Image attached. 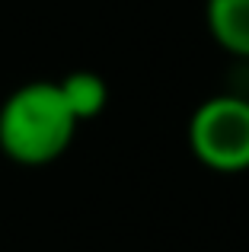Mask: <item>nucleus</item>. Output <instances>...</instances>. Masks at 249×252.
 <instances>
[{
    "mask_svg": "<svg viewBox=\"0 0 249 252\" xmlns=\"http://www.w3.org/2000/svg\"><path fill=\"white\" fill-rule=\"evenodd\" d=\"M77 122L55 80H29L0 105V150L16 166H48L74 144Z\"/></svg>",
    "mask_w": 249,
    "mask_h": 252,
    "instance_id": "obj_1",
    "label": "nucleus"
},
{
    "mask_svg": "<svg viewBox=\"0 0 249 252\" xmlns=\"http://www.w3.org/2000/svg\"><path fill=\"white\" fill-rule=\"evenodd\" d=\"M58 90L77 125L99 118L109 105V86L96 70H70L67 77L58 80Z\"/></svg>",
    "mask_w": 249,
    "mask_h": 252,
    "instance_id": "obj_4",
    "label": "nucleus"
},
{
    "mask_svg": "<svg viewBox=\"0 0 249 252\" xmlns=\"http://www.w3.org/2000/svg\"><path fill=\"white\" fill-rule=\"evenodd\" d=\"M188 150L211 172L249 169V96L218 93L188 118Z\"/></svg>",
    "mask_w": 249,
    "mask_h": 252,
    "instance_id": "obj_2",
    "label": "nucleus"
},
{
    "mask_svg": "<svg viewBox=\"0 0 249 252\" xmlns=\"http://www.w3.org/2000/svg\"><path fill=\"white\" fill-rule=\"evenodd\" d=\"M205 26L227 55L249 61V0H205Z\"/></svg>",
    "mask_w": 249,
    "mask_h": 252,
    "instance_id": "obj_3",
    "label": "nucleus"
}]
</instances>
